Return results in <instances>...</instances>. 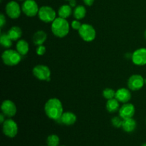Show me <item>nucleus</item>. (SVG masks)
<instances>
[{
	"label": "nucleus",
	"mask_w": 146,
	"mask_h": 146,
	"mask_svg": "<svg viewBox=\"0 0 146 146\" xmlns=\"http://www.w3.org/2000/svg\"><path fill=\"white\" fill-rule=\"evenodd\" d=\"M44 112L50 119L58 121L64 113L62 103L56 98H50L44 106Z\"/></svg>",
	"instance_id": "nucleus-1"
},
{
	"label": "nucleus",
	"mask_w": 146,
	"mask_h": 146,
	"mask_svg": "<svg viewBox=\"0 0 146 146\" xmlns=\"http://www.w3.org/2000/svg\"><path fill=\"white\" fill-rule=\"evenodd\" d=\"M70 25L66 19L58 17L51 23V31L54 36L58 38H63L68 35Z\"/></svg>",
	"instance_id": "nucleus-2"
},
{
	"label": "nucleus",
	"mask_w": 146,
	"mask_h": 146,
	"mask_svg": "<svg viewBox=\"0 0 146 146\" xmlns=\"http://www.w3.org/2000/svg\"><path fill=\"white\" fill-rule=\"evenodd\" d=\"M1 58L5 65L13 66L19 64L21 60V55L15 50L8 49L3 52Z\"/></svg>",
	"instance_id": "nucleus-3"
},
{
	"label": "nucleus",
	"mask_w": 146,
	"mask_h": 146,
	"mask_svg": "<svg viewBox=\"0 0 146 146\" xmlns=\"http://www.w3.org/2000/svg\"><path fill=\"white\" fill-rule=\"evenodd\" d=\"M78 34L84 41L86 42H91L96 38V31L91 24H83L78 30Z\"/></svg>",
	"instance_id": "nucleus-4"
},
{
	"label": "nucleus",
	"mask_w": 146,
	"mask_h": 146,
	"mask_svg": "<svg viewBox=\"0 0 146 146\" xmlns=\"http://www.w3.org/2000/svg\"><path fill=\"white\" fill-rule=\"evenodd\" d=\"M38 16L39 19L43 22L50 23L53 22L56 18V13L52 7L43 6L39 8Z\"/></svg>",
	"instance_id": "nucleus-5"
},
{
	"label": "nucleus",
	"mask_w": 146,
	"mask_h": 146,
	"mask_svg": "<svg viewBox=\"0 0 146 146\" xmlns=\"http://www.w3.org/2000/svg\"><path fill=\"white\" fill-rule=\"evenodd\" d=\"M2 131L6 136L14 138L18 133V125L14 120L9 118L2 123Z\"/></svg>",
	"instance_id": "nucleus-6"
},
{
	"label": "nucleus",
	"mask_w": 146,
	"mask_h": 146,
	"mask_svg": "<svg viewBox=\"0 0 146 146\" xmlns=\"http://www.w3.org/2000/svg\"><path fill=\"white\" fill-rule=\"evenodd\" d=\"M21 10L27 17H33L38 14L39 8L34 0H26L21 6Z\"/></svg>",
	"instance_id": "nucleus-7"
},
{
	"label": "nucleus",
	"mask_w": 146,
	"mask_h": 146,
	"mask_svg": "<svg viewBox=\"0 0 146 146\" xmlns=\"http://www.w3.org/2000/svg\"><path fill=\"white\" fill-rule=\"evenodd\" d=\"M33 74L40 81H49L51 71L47 66L37 65L33 68Z\"/></svg>",
	"instance_id": "nucleus-8"
},
{
	"label": "nucleus",
	"mask_w": 146,
	"mask_h": 146,
	"mask_svg": "<svg viewBox=\"0 0 146 146\" xmlns=\"http://www.w3.org/2000/svg\"><path fill=\"white\" fill-rule=\"evenodd\" d=\"M5 10L7 16L9 18L14 19L19 18L22 11L19 4L15 1H11L7 3Z\"/></svg>",
	"instance_id": "nucleus-9"
},
{
	"label": "nucleus",
	"mask_w": 146,
	"mask_h": 146,
	"mask_svg": "<svg viewBox=\"0 0 146 146\" xmlns=\"http://www.w3.org/2000/svg\"><path fill=\"white\" fill-rule=\"evenodd\" d=\"M145 84V78L141 75L135 74L131 76L128 81V88L131 91H138L143 87Z\"/></svg>",
	"instance_id": "nucleus-10"
},
{
	"label": "nucleus",
	"mask_w": 146,
	"mask_h": 146,
	"mask_svg": "<svg viewBox=\"0 0 146 146\" xmlns=\"http://www.w3.org/2000/svg\"><path fill=\"white\" fill-rule=\"evenodd\" d=\"M1 112L9 118L14 116L17 113V106L11 100H5L1 105Z\"/></svg>",
	"instance_id": "nucleus-11"
},
{
	"label": "nucleus",
	"mask_w": 146,
	"mask_h": 146,
	"mask_svg": "<svg viewBox=\"0 0 146 146\" xmlns=\"http://www.w3.org/2000/svg\"><path fill=\"white\" fill-rule=\"evenodd\" d=\"M132 61L137 66L146 64V48H141L135 50L131 55Z\"/></svg>",
	"instance_id": "nucleus-12"
},
{
	"label": "nucleus",
	"mask_w": 146,
	"mask_h": 146,
	"mask_svg": "<svg viewBox=\"0 0 146 146\" xmlns=\"http://www.w3.org/2000/svg\"><path fill=\"white\" fill-rule=\"evenodd\" d=\"M135 108L133 104L126 103L124 104L121 107L119 110V116L121 117L123 119H127V118H133L135 114Z\"/></svg>",
	"instance_id": "nucleus-13"
},
{
	"label": "nucleus",
	"mask_w": 146,
	"mask_h": 146,
	"mask_svg": "<svg viewBox=\"0 0 146 146\" xmlns=\"http://www.w3.org/2000/svg\"><path fill=\"white\" fill-rule=\"evenodd\" d=\"M115 98L119 101L120 103L126 104L131 100V93L130 90L125 88H121L115 91Z\"/></svg>",
	"instance_id": "nucleus-14"
},
{
	"label": "nucleus",
	"mask_w": 146,
	"mask_h": 146,
	"mask_svg": "<svg viewBox=\"0 0 146 146\" xmlns=\"http://www.w3.org/2000/svg\"><path fill=\"white\" fill-rule=\"evenodd\" d=\"M76 119V115L74 113L67 111V112H64L62 114L61 118L58 121H61V123L66 125H71L75 123Z\"/></svg>",
	"instance_id": "nucleus-15"
},
{
	"label": "nucleus",
	"mask_w": 146,
	"mask_h": 146,
	"mask_svg": "<svg viewBox=\"0 0 146 146\" xmlns=\"http://www.w3.org/2000/svg\"><path fill=\"white\" fill-rule=\"evenodd\" d=\"M136 122H135V120L133 118H127V119H124L123 121L122 127L124 131L127 133H131L133 131H134V130L136 128Z\"/></svg>",
	"instance_id": "nucleus-16"
},
{
	"label": "nucleus",
	"mask_w": 146,
	"mask_h": 146,
	"mask_svg": "<svg viewBox=\"0 0 146 146\" xmlns=\"http://www.w3.org/2000/svg\"><path fill=\"white\" fill-rule=\"evenodd\" d=\"M47 38V34L42 30L36 31L33 36V42L36 46L43 45Z\"/></svg>",
	"instance_id": "nucleus-17"
},
{
	"label": "nucleus",
	"mask_w": 146,
	"mask_h": 146,
	"mask_svg": "<svg viewBox=\"0 0 146 146\" xmlns=\"http://www.w3.org/2000/svg\"><path fill=\"white\" fill-rule=\"evenodd\" d=\"M16 48H17V51L21 56H25L29 52V44L27 43V41L24 39H19L17 41V45H16Z\"/></svg>",
	"instance_id": "nucleus-18"
},
{
	"label": "nucleus",
	"mask_w": 146,
	"mask_h": 146,
	"mask_svg": "<svg viewBox=\"0 0 146 146\" xmlns=\"http://www.w3.org/2000/svg\"><path fill=\"white\" fill-rule=\"evenodd\" d=\"M7 34L12 41H17V40H19V38L22 36V31L19 27L14 26L9 30Z\"/></svg>",
	"instance_id": "nucleus-19"
},
{
	"label": "nucleus",
	"mask_w": 146,
	"mask_h": 146,
	"mask_svg": "<svg viewBox=\"0 0 146 146\" xmlns=\"http://www.w3.org/2000/svg\"><path fill=\"white\" fill-rule=\"evenodd\" d=\"M72 14V7L69 4H64L62 5L58 11V17L64 19H67Z\"/></svg>",
	"instance_id": "nucleus-20"
},
{
	"label": "nucleus",
	"mask_w": 146,
	"mask_h": 146,
	"mask_svg": "<svg viewBox=\"0 0 146 146\" xmlns=\"http://www.w3.org/2000/svg\"><path fill=\"white\" fill-rule=\"evenodd\" d=\"M119 101L115 98L108 100L106 103V109L109 113H114L119 108Z\"/></svg>",
	"instance_id": "nucleus-21"
},
{
	"label": "nucleus",
	"mask_w": 146,
	"mask_h": 146,
	"mask_svg": "<svg viewBox=\"0 0 146 146\" xmlns=\"http://www.w3.org/2000/svg\"><path fill=\"white\" fill-rule=\"evenodd\" d=\"M86 14V9L85 7L83 5H78L75 7L74 10V17H75L76 19L80 20L82 19L85 17Z\"/></svg>",
	"instance_id": "nucleus-22"
},
{
	"label": "nucleus",
	"mask_w": 146,
	"mask_h": 146,
	"mask_svg": "<svg viewBox=\"0 0 146 146\" xmlns=\"http://www.w3.org/2000/svg\"><path fill=\"white\" fill-rule=\"evenodd\" d=\"M0 44L4 48H9L12 45V40L8 35V34L3 33L0 36Z\"/></svg>",
	"instance_id": "nucleus-23"
},
{
	"label": "nucleus",
	"mask_w": 146,
	"mask_h": 146,
	"mask_svg": "<svg viewBox=\"0 0 146 146\" xmlns=\"http://www.w3.org/2000/svg\"><path fill=\"white\" fill-rule=\"evenodd\" d=\"M59 142V138H58V135H55V134L48 135L46 140V143L48 146H58Z\"/></svg>",
	"instance_id": "nucleus-24"
},
{
	"label": "nucleus",
	"mask_w": 146,
	"mask_h": 146,
	"mask_svg": "<svg viewBox=\"0 0 146 146\" xmlns=\"http://www.w3.org/2000/svg\"><path fill=\"white\" fill-rule=\"evenodd\" d=\"M103 96L107 100L112 99V98H115V91L113 89H112V88H107L104 89V91H103Z\"/></svg>",
	"instance_id": "nucleus-25"
},
{
	"label": "nucleus",
	"mask_w": 146,
	"mask_h": 146,
	"mask_svg": "<svg viewBox=\"0 0 146 146\" xmlns=\"http://www.w3.org/2000/svg\"><path fill=\"white\" fill-rule=\"evenodd\" d=\"M123 121V119L121 117L115 116L111 119V123L115 128H121L122 127Z\"/></svg>",
	"instance_id": "nucleus-26"
},
{
	"label": "nucleus",
	"mask_w": 146,
	"mask_h": 146,
	"mask_svg": "<svg viewBox=\"0 0 146 146\" xmlns=\"http://www.w3.org/2000/svg\"><path fill=\"white\" fill-rule=\"evenodd\" d=\"M46 47L44 45L38 46L36 48V54L38 56H43L46 53Z\"/></svg>",
	"instance_id": "nucleus-27"
},
{
	"label": "nucleus",
	"mask_w": 146,
	"mask_h": 146,
	"mask_svg": "<svg viewBox=\"0 0 146 146\" xmlns=\"http://www.w3.org/2000/svg\"><path fill=\"white\" fill-rule=\"evenodd\" d=\"M81 25L82 24L80 23V21H78V19H76V20H74V21L71 22V27H72V29H74L75 30H79V29L81 28Z\"/></svg>",
	"instance_id": "nucleus-28"
},
{
	"label": "nucleus",
	"mask_w": 146,
	"mask_h": 146,
	"mask_svg": "<svg viewBox=\"0 0 146 146\" xmlns=\"http://www.w3.org/2000/svg\"><path fill=\"white\" fill-rule=\"evenodd\" d=\"M5 24H6L5 17H4V14H1V15H0V26H1V28H3V27H4Z\"/></svg>",
	"instance_id": "nucleus-29"
},
{
	"label": "nucleus",
	"mask_w": 146,
	"mask_h": 146,
	"mask_svg": "<svg viewBox=\"0 0 146 146\" xmlns=\"http://www.w3.org/2000/svg\"><path fill=\"white\" fill-rule=\"evenodd\" d=\"M83 1L86 6H92L95 0H83Z\"/></svg>",
	"instance_id": "nucleus-30"
},
{
	"label": "nucleus",
	"mask_w": 146,
	"mask_h": 146,
	"mask_svg": "<svg viewBox=\"0 0 146 146\" xmlns=\"http://www.w3.org/2000/svg\"><path fill=\"white\" fill-rule=\"evenodd\" d=\"M5 116L6 115H4L2 112H1V113L0 114V123H3L5 121V120H6Z\"/></svg>",
	"instance_id": "nucleus-31"
},
{
	"label": "nucleus",
	"mask_w": 146,
	"mask_h": 146,
	"mask_svg": "<svg viewBox=\"0 0 146 146\" xmlns=\"http://www.w3.org/2000/svg\"><path fill=\"white\" fill-rule=\"evenodd\" d=\"M69 5L71 7H76V0H71V1H69Z\"/></svg>",
	"instance_id": "nucleus-32"
},
{
	"label": "nucleus",
	"mask_w": 146,
	"mask_h": 146,
	"mask_svg": "<svg viewBox=\"0 0 146 146\" xmlns=\"http://www.w3.org/2000/svg\"><path fill=\"white\" fill-rule=\"evenodd\" d=\"M141 146H146V143H143Z\"/></svg>",
	"instance_id": "nucleus-33"
},
{
	"label": "nucleus",
	"mask_w": 146,
	"mask_h": 146,
	"mask_svg": "<svg viewBox=\"0 0 146 146\" xmlns=\"http://www.w3.org/2000/svg\"><path fill=\"white\" fill-rule=\"evenodd\" d=\"M145 37L146 38V30H145Z\"/></svg>",
	"instance_id": "nucleus-34"
},
{
	"label": "nucleus",
	"mask_w": 146,
	"mask_h": 146,
	"mask_svg": "<svg viewBox=\"0 0 146 146\" xmlns=\"http://www.w3.org/2000/svg\"><path fill=\"white\" fill-rule=\"evenodd\" d=\"M19 1H26V0H19Z\"/></svg>",
	"instance_id": "nucleus-35"
},
{
	"label": "nucleus",
	"mask_w": 146,
	"mask_h": 146,
	"mask_svg": "<svg viewBox=\"0 0 146 146\" xmlns=\"http://www.w3.org/2000/svg\"><path fill=\"white\" fill-rule=\"evenodd\" d=\"M66 1H71V0H66Z\"/></svg>",
	"instance_id": "nucleus-36"
},
{
	"label": "nucleus",
	"mask_w": 146,
	"mask_h": 146,
	"mask_svg": "<svg viewBox=\"0 0 146 146\" xmlns=\"http://www.w3.org/2000/svg\"><path fill=\"white\" fill-rule=\"evenodd\" d=\"M62 146H64V145H62Z\"/></svg>",
	"instance_id": "nucleus-37"
}]
</instances>
